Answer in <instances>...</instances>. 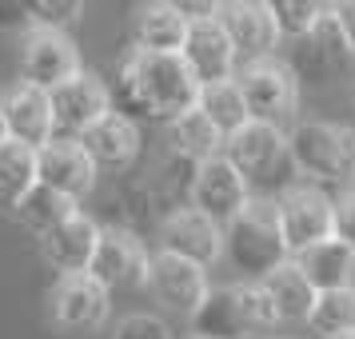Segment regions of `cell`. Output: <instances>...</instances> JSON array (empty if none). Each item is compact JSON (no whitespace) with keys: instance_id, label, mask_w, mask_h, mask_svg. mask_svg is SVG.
<instances>
[{"instance_id":"cell-15","label":"cell","mask_w":355,"mask_h":339,"mask_svg":"<svg viewBox=\"0 0 355 339\" xmlns=\"http://www.w3.org/2000/svg\"><path fill=\"white\" fill-rule=\"evenodd\" d=\"M52 320L64 331H96L108 320V291L92 275H60L52 284Z\"/></svg>"},{"instance_id":"cell-35","label":"cell","mask_w":355,"mask_h":339,"mask_svg":"<svg viewBox=\"0 0 355 339\" xmlns=\"http://www.w3.org/2000/svg\"><path fill=\"white\" fill-rule=\"evenodd\" d=\"M0 144H8V132H4V120H0Z\"/></svg>"},{"instance_id":"cell-7","label":"cell","mask_w":355,"mask_h":339,"mask_svg":"<svg viewBox=\"0 0 355 339\" xmlns=\"http://www.w3.org/2000/svg\"><path fill=\"white\" fill-rule=\"evenodd\" d=\"M252 204V195H248V180L224 160V152L220 156H211L196 168V180H192V208L200 216H208L211 224L227 227L243 208Z\"/></svg>"},{"instance_id":"cell-19","label":"cell","mask_w":355,"mask_h":339,"mask_svg":"<svg viewBox=\"0 0 355 339\" xmlns=\"http://www.w3.org/2000/svg\"><path fill=\"white\" fill-rule=\"evenodd\" d=\"M100 236H104V232L80 211V216H72L68 224L52 227L49 236H40V243H44L49 263L60 275H84L92 268V259H96Z\"/></svg>"},{"instance_id":"cell-24","label":"cell","mask_w":355,"mask_h":339,"mask_svg":"<svg viewBox=\"0 0 355 339\" xmlns=\"http://www.w3.org/2000/svg\"><path fill=\"white\" fill-rule=\"evenodd\" d=\"M196 108L208 116V124L220 136H236V132L252 120V112H248V100H243L240 92V80H220V84H204L200 88V100H196Z\"/></svg>"},{"instance_id":"cell-29","label":"cell","mask_w":355,"mask_h":339,"mask_svg":"<svg viewBox=\"0 0 355 339\" xmlns=\"http://www.w3.org/2000/svg\"><path fill=\"white\" fill-rule=\"evenodd\" d=\"M307 44L315 49V60H323L327 68H343L355 60V44H352V36H347V24H343L336 4L323 8V17L315 24V33L307 36Z\"/></svg>"},{"instance_id":"cell-25","label":"cell","mask_w":355,"mask_h":339,"mask_svg":"<svg viewBox=\"0 0 355 339\" xmlns=\"http://www.w3.org/2000/svg\"><path fill=\"white\" fill-rule=\"evenodd\" d=\"M40 176H36V152L24 144H0V208H20V200L33 192Z\"/></svg>"},{"instance_id":"cell-13","label":"cell","mask_w":355,"mask_h":339,"mask_svg":"<svg viewBox=\"0 0 355 339\" xmlns=\"http://www.w3.org/2000/svg\"><path fill=\"white\" fill-rule=\"evenodd\" d=\"M80 72V52L64 33H49V28L28 33V40H24V84L52 92Z\"/></svg>"},{"instance_id":"cell-11","label":"cell","mask_w":355,"mask_h":339,"mask_svg":"<svg viewBox=\"0 0 355 339\" xmlns=\"http://www.w3.org/2000/svg\"><path fill=\"white\" fill-rule=\"evenodd\" d=\"M88 275H92L104 291L144 288L148 275H152V256H148L144 243L136 240V236H128V232H104Z\"/></svg>"},{"instance_id":"cell-30","label":"cell","mask_w":355,"mask_h":339,"mask_svg":"<svg viewBox=\"0 0 355 339\" xmlns=\"http://www.w3.org/2000/svg\"><path fill=\"white\" fill-rule=\"evenodd\" d=\"M323 8L327 4H315V0H275L272 12H275V28L279 36H291V40H307L320 24Z\"/></svg>"},{"instance_id":"cell-32","label":"cell","mask_w":355,"mask_h":339,"mask_svg":"<svg viewBox=\"0 0 355 339\" xmlns=\"http://www.w3.org/2000/svg\"><path fill=\"white\" fill-rule=\"evenodd\" d=\"M116 339H172V331L156 315H124L116 323Z\"/></svg>"},{"instance_id":"cell-14","label":"cell","mask_w":355,"mask_h":339,"mask_svg":"<svg viewBox=\"0 0 355 339\" xmlns=\"http://www.w3.org/2000/svg\"><path fill=\"white\" fill-rule=\"evenodd\" d=\"M220 24H224L236 56H248V64L268 60L275 52V44H279V28H275L272 4H259V0L220 4Z\"/></svg>"},{"instance_id":"cell-4","label":"cell","mask_w":355,"mask_h":339,"mask_svg":"<svg viewBox=\"0 0 355 339\" xmlns=\"http://www.w3.org/2000/svg\"><path fill=\"white\" fill-rule=\"evenodd\" d=\"M288 160L315 180L347 184L355 180V132L343 124L311 120L288 136Z\"/></svg>"},{"instance_id":"cell-23","label":"cell","mask_w":355,"mask_h":339,"mask_svg":"<svg viewBox=\"0 0 355 339\" xmlns=\"http://www.w3.org/2000/svg\"><path fill=\"white\" fill-rule=\"evenodd\" d=\"M263 291L272 299V311L279 323H300L311 320V307H315V288L307 284V275L295 268V259H288L279 272H272L263 279Z\"/></svg>"},{"instance_id":"cell-33","label":"cell","mask_w":355,"mask_h":339,"mask_svg":"<svg viewBox=\"0 0 355 339\" xmlns=\"http://www.w3.org/2000/svg\"><path fill=\"white\" fill-rule=\"evenodd\" d=\"M336 240L355 252V192L336 200Z\"/></svg>"},{"instance_id":"cell-17","label":"cell","mask_w":355,"mask_h":339,"mask_svg":"<svg viewBox=\"0 0 355 339\" xmlns=\"http://www.w3.org/2000/svg\"><path fill=\"white\" fill-rule=\"evenodd\" d=\"M148 288L156 291V299H164L180 315H196L204 307V299L211 295V284H208V272L204 268H196V263L176 259V256H164V252L152 256Z\"/></svg>"},{"instance_id":"cell-1","label":"cell","mask_w":355,"mask_h":339,"mask_svg":"<svg viewBox=\"0 0 355 339\" xmlns=\"http://www.w3.org/2000/svg\"><path fill=\"white\" fill-rule=\"evenodd\" d=\"M204 84L192 76L184 56H156V52H132L120 68V88L112 96V112L144 116V120H176L192 112Z\"/></svg>"},{"instance_id":"cell-16","label":"cell","mask_w":355,"mask_h":339,"mask_svg":"<svg viewBox=\"0 0 355 339\" xmlns=\"http://www.w3.org/2000/svg\"><path fill=\"white\" fill-rule=\"evenodd\" d=\"M36 176L52 192L68 195V200H80L96 184V164L80 148V140H52V144H44L36 152Z\"/></svg>"},{"instance_id":"cell-3","label":"cell","mask_w":355,"mask_h":339,"mask_svg":"<svg viewBox=\"0 0 355 339\" xmlns=\"http://www.w3.org/2000/svg\"><path fill=\"white\" fill-rule=\"evenodd\" d=\"M275 311L263 284H232V288H211L204 307L192 315L196 339H248L252 331L275 327Z\"/></svg>"},{"instance_id":"cell-20","label":"cell","mask_w":355,"mask_h":339,"mask_svg":"<svg viewBox=\"0 0 355 339\" xmlns=\"http://www.w3.org/2000/svg\"><path fill=\"white\" fill-rule=\"evenodd\" d=\"M295 268L307 275L315 295H323V291H355V252L347 243H339L336 236L315 243L304 256H295Z\"/></svg>"},{"instance_id":"cell-12","label":"cell","mask_w":355,"mask_h":339,"mask_svg":"<svg viewBox=\"0 0 355 339\" xmlns=\"http://www.w3.org/2000/svg\"><path fill=\"white\" fill-rule=\"evenodd\" d=\"M0 120H4V132H8L12 144H24V148H33V152H40L44 144L56 140L49 92L33 88V84H24V80L0 100Z\"/></svg>"},{"instance_id":"cell-10","label":"cell","mask_w":355,"mask_h":339,"mask_svg":"<svg viewBox=\"0 0 355 339\" xmlns=\"http://www.w3.org/2000/svg\"><path fill=\"white\" fill-rule=\"evenodd\" d=\"M224 160L243 180H272V172L288 160V136L275 128V124L248 120L236 136L224 140Z\"/></svg>"},{"instance_id":"cell-6","label":"cell","mask_w":355,"mask_h":339,"mask_svg":"<svg viewBox=\"0 0 355 339\" xmlns=\"http://www.w3.org/2000/svg\"><path fill=\"white\" fill-rule=\"evenodd\" d=\"M49 100H52L56 140H80L92 124H100L104 116L112 112V92L92 72H80V76H72L68 84L52 88Z\"/></svg>"},{"instance_id":"cell-36","label":"cell","mask_w":355,"mask_h":339,"mask_svg":"<svg viewBox=\"0 0 355 339\" xmlns=\"http://www.w3.org/2000/svg\"><path fill=\"white\" fill-rule=\"evenodd\" d=\"M268 339H288V336H268Z\"/></svg>"},{"instance_id":"cell-21","label":"cell","mask_w":355,"mask_h":339,"mask_svg":"<svg viewBox=\"0 0 355 339\" xmlns=\"http://www.w3.org/2000/svg\"><path fill=\"white\" fill-rule=\"evenodd\" d=\"M80 148L92 156V164H104V168H124V164L136 160V152H140V128H136V120L120 112H108L100 124L80 136Z\"/></svg>"},{"instance_id":"cell-31","label":"cell","mask_w":355,"mask_h":339,"mask_svg":"<svg viewBox=\"0 0 355 339\" xmlns=\"http://www.w3.org/2000/svg\"><path fill=\"white\" fill-rule=\"evenodd\" d=\"M80 0H36V4H28V20L36 28H49V33H64L72 20H80Z\"/></svg>"},{"instance_id":"cell-22","label":"cell","mask_w":355,"mask_h":339,"mask_svg":"<svg viewBox=\"0 0 355 339\" xmlns=\"http://www.w3.org/2000/svg\"><path fill=\"white\" fill-rule=\"evenodd\" d=\"M184 40H188V20L180 4H144L136 12V52L180 56Z\"/></svg>"},{"instance_id":"cell-5","label":"cell","mask_w":355,"mask_h":339,"mask_svg":"<svg viewBox=\"0 0 355 339\" xmlns=\"http://www.w3.org/2000/svg\"><path fill=\"white\" fill-rule=\"evenodd\" d=\"M275 211L291 259L336 236V200H327L320 188H288L275 200Z\"/></svg>"},{"instance_id":"cell-26","label":"cell","mask_w":355,"mask_h":339,"mask_svg":"<svg viewBox=\"0 0 355 339\" xmlns=\"http://www.w3.org/2000/svg\"><path fill=\"white\" fill-rule=\"evenodd\" d=\"M17 216L33 227V232L49 236L52 227H60V224H68L72 216H80V208H76V200H68V195L52 192V188H44V184H36L33 192L20 200Z\"/></svg>"},{"instance_id":"cell-18","label":"cell","mask_w":355,"mask_h":339,"mask_svg":"<svg viewBox=\"0 0 355 339\" xmlns=\"http://www.w3.org/2000/svg\"><path fill=\"white\" fill-rule=\"evenodd\" d=\"M192 76L200 84H220V80H232V68H236V49L227 40L220 17L211 20H196L188 24V40H184V52H180Z\"/></svg>"},{"instance_id":"cell-34","label":"cell","mask_w":355,"mask_h":339,"mask_svg":"<svg viewBox=\"0 0 355 339\" xmlns=\"http://www.w3.org/2000/svg\"><path fill=\"white\" fill-rule=\"evenodd\" d=\"M339 8V17H343V24H347V36H352V44H355V4H336Z\"/></svg>"},{"instance_id":"cell-2","label":"cell","mask_w":355,"mask_h":339,"mask_svg":"<svg viewBox=\"0 0 355 339\" xmlns=\"http://www.w3.org/2000/svg\"><path fill=\"white\" fill-rule=\"evenodd\" d=\"M224 256L243 275V284H263L272 272L288 263V243L279 232L275 200H252L248 208L224 227Z\"/></svg>"},{"instance_id":"cell-9","label":"cell","mask_w":355,"mask_h":339,"mask_svg":"<svg viewBox=\"0 0 355 339\" xmlns=\"http://www.w3.org/2000/svg\"><path fill=\"white\" fill-rule=\"evenodd\" d=\"M160 252L188 259V263L208 272L211 263L224 256V227L211 224L208 216H200L196 208H180L160 227Z\"/></svg>"},{"instance_id":"cell-8","label":"cell","mask_w":355,"mask_h":339,"mask_svg":"<svg viewBox=\"0 0 355 339\" xmlns=\"http://www.w3.org/2000/svg\"><path fill=\"white\" fill-rule=\"evenodd\" d=\"M240 92L248 100V112L252 120H263V124H275L288 120L295 112V100H300V84H295V72L275 60H256L240 72Z\"/></svg>"},{"instance_id":"cell-28","label":"cell","mask_w":355,"mask_h":339,"mask_svg":"<svg viewBox=\"0 0 355 339\" xmlns=\"http://www.w3.org/2000/svg\"><path fill=\"white\" fill-rule=\"evenodd\" d=\"M311 331L323 339H355V291H323L311 307Z\"/></svg>"},{"instance_id":"cell-27","label":"cell","mask_w":355,"mask_h":339,"mask_svg":"<svg viewBox=\"0 0 355 339\" xmlns=\"http://www.w3.org/2000/svg\"><path fill=\"white\" fill-rule=\"evenodd\" d=\"M172 144H176L180 156H188V160H211V156H220V148H224V136L208 124V116L192 108V112H184L172 120Z\"/></svg>"}]
</instances>
